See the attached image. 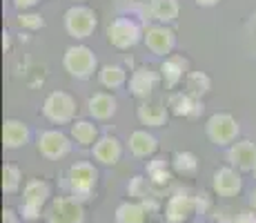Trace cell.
Returning a JSON list of instances; mask_svg holds the SVG:
<instances>
[{"label": "cell", "mask_w": 256, "mask_h": 223, "mask_svg": "<svg viewBox=\"0 0 256 223\" xmlns=\"http://www.w3.org/2000/svg\"><path fill=\"white\" fill-rule=\"evenodd\" d=\"M252 174H254V178H256V167H254V172H252Z\"/></svg>", "instance_id": "42"}, {"label": "cell", "mask_w": 256, "mask_h": 223, "mask_svg": "<svg viewBox=\"0 0 256 223\" xmlns=\"http://www.w3.org/2000/svg\"><path fill=\"white\" fill-rule=\"evenodd\" d=\"M196 203H198V212H200V214H205V212L210 210V196L208 194H198V196H196Z\"/></svg>", "instance_id": "36"}, {"label": "cell", "mask_w": 256, "mask_h": 223, "mask_svg": "<svg viewBox=\"0 0 256 223\" xmlns=\"http://www.w3.org/2000/svg\"><path fill=\"white\" fill-rule=\"evenodd\" d=\"M98 83H100L105 89H120L127 85V81H130V74H127V69L122 65H116V63H107V65H100L96 74Z\"/></svg>", "instance_id": "25"}, {"label": "cell", "mask_w": 256, "mask_h": 223, "mask_svg": "<svg viewBox=\"0 0 256 223\" xmlns=\"http://www.w3.org/2000/svg\"><path fill=\"white\" fill-rule=\"evenodd\" d=\"M147 178H142V176H132V181H130V185H127V194L130 196H134V199H138L142 201L147 196Z\"/></svg>", "instance_id": "31"}, {"label": "cell", "mask_w": 256, "mask_h": 223, "mask_svg": "<svg viewBox=\"0 0 256 223\" xmlns=\"http://www.w3.org/2000/svg\"><path fill=\"white\" fill-rule=\"evenodd\" d=\"M62 67L76 81H90L94 74H98V56L94 54V49L85 43H76L72 47L65 49L62 54Z\"/></svg>", "instance_id": "1"}, {"label": "cell", "mask_w": 256, "mask_h": 223, "mask_svg": "<svg viewBox=\"0 0 256 223\" xmlns=\"http://www.w3.org/2000/svg\"><path fill=\"white\" fill-rule=\"evenodd\" d=\"M243 172H238L232 165H223L212 174V190L216 196H223V199H232L238 196L243 192Z\"/></svg>", "instance_id": "13"}, {"label": "cell", "mask_w": 256, "mask_h": 223, "mask_svg": "<svg viewBox=\"0 0 256 223\" xmlns=\"http://www.w3.org/2000/svg\"><path fill=\"white\" fill-rule=\"evenodd\" d=\"M70 136L78 147H94V143L100 138V132H98L96 121H90V118H76V121L70 125Z\"/></svg>", "instance_id": "22"}, {"label": "cell", "mask_w": 256, "mask_h": 223, "mask_svg": "<svg viewBox=\"0 0 256 223\" xmlns=\"http://www.w3.org/2000/svg\"><path fill=\"white\" fill-rule=\"evenodd\" d=\"M47 223H85V205L76 196H56L45 212Z\"/></svg>", "instance_id": "10"}, {"label": "cell", "mask_w": 256, "mask_h": 223, "mask_svg": "<svg viewBox=\"0 0 256 223\" xmlns=\"http://www.w3.org/2000/svg\"><path fill=\"white\" fill-rule=\"evenodd\" d=\"M22 185V170L16 163H4L2 165V192L4 194H16Z\"/></svg>", "instance_id": "29"}, {"label": "cell", "mask_w": 256, "mask_h": 223, "mask_svg": "<svg viewBox=\"0 0 256 223\" xmlns=\"http://www.w3.org/2000/svg\"><path fill=\"white\" fill-rule=\"evenodd\" d=\"M72 136L62 130H42L36 138V150L38 154L47 161H60L72 152Z\"/></svg>", "instance_id": "9"}, {"label": "cell", "mask_w": 256, "mask_h": 223, "mask_svg": "<svg viewBox=\"0 0 256 223\" xmlns=\"http://www.w3.org/2000/svg\"><path fill=\"white\" fill-rule=\"evenodd\" d=\"M205 136L212 145L216 147H230L238 141L240 136V123L236 121L234 114L230 112H216L205 121Z\"/></svg>", "instance_id": "5"}, {"label": "cell", "mask_w": 256, "mask_h": 223, "mask_svg": "<svg viewBox=\"0 0 256 223\" xmlns=\"http://www.w3.org/2000/svg\"><path fill=\"white\" fill-rule=\"evenodd\" d=\"M62 25H65L67 36L74 41H87L94 36L98 27V14L90 5H72L62 16Z\"/></svg>", "instance_id": "6"}, {"label": "cell", "mask_w": 256, "mask_h": 223, "mask_svg": "<svg viewBox=\"0 0 256 223\" xmlns=\"http://www.w3.org/2000/svg\"><path fill=\"white\" fill-rule=\"evenodd\" d=\"M27 223H38V221H27Z\"/></svg>", "instance_id": "43"}, {"label": "cell", "mask_w": 256, "mask_h": 223, "mask_svg": "<svg viewBox=\"0 0 256 223\" xmlns=\"http://www.w3.org/2000/svg\"><path fill=\"white\" fill-rule=\"evenodd\" d=\"M32 141V130L22 118H4L2 123V147L4 150H20Z\"/></svg>", "instance_id": "19"}, {"label": "cell", "mask_w": 256, "mask_h": 223, "mask_svg": "<svg viewBox=\"0 0 256 223\" xmlns=\"http://www.w3.org/2000/svg\"><path fill=\"white\" fill-rule=\"evenodd\" d=\"M12 5L18 12H27V9H36L40 5V0H12Z\"/></svg>", "instance_id": "33"}, {"label": "cell", "mask_w": 256, "mask_h": 223, "mask_svg": "<svg viewBox=\"0 0 256 223\" xmlns=\"http://www.w3.org/2000/svg\"><path fill=\"white\" fill-rule=\"evenodd\" d=\"M116 223H150L152 216L147 214L140 201H125L116 207Z\"/></svg>", "instance_id": "26"}, {"label": "cell", "mask_w": 256, "mask_h": 223, "mask_svg": "<svg viewBox=\"0 0 256 223\" xmlns=\"http://www.w3.org/2000/svg\"><path fill=\"white\" fill-rule=\"evenodd\" d=\"M16 23L20 29H24V32H38V29L45 27V16H42L40 12L27 9V12H18Z\"/></svg>", "instance_id": "30"}, {"label": "cell", "mask_w": 256, "mask_h": 223, "mask_svg": "<svg viewBox=\"0 0 256 223\" xmlns=\"http://www.w3.org/2000/svg\"><path fill=\"white\" fill-rule=\"evenodd\" d=\"M194 214H198L196 196L187 192H174L165 203V221L167 223H187Z\"/></svg>", "instance_id": "12"}, {"label": "cell", "mask_w": 256, "mask_h": 223, "mask_svg": "<svg viewBox=\"0 0 256 223\" xmlns=\"http://www.w3.org/2000/svg\"><path fill=\"white\" fill-rule=\"evenodd\" d=\"M134 3H147V0H134Z\"/></svg>", "instance_id": "41"}, {"label": "cell", "mask_w": 256, "mask_h": 223, "mask_svg": "<svg viewBox=\"0 0 256 223\" xmlns=\"http://www.w3.org/2000/svg\"><path fill=\"white\" fill-rule=\"evenodd\" d=\"M127 147H130L132 156H136V158H154V154L158 152V138H156L150 130L140 127V130L130 134Z\"/></svg>", "instance_id": "21"}, {"label": "cell", "mask_w": 256, "mask_h": 223, "mask_svg": "<svg viewBox=\"0 0 256 223\" xmlns=\"http://www.w3.org/2000/svg\"><path fill=\"white\" fill-rule=\"evenodd\" d=\"M250 207H252V210L256 212V187L252 192H250Z\"/></svg>", "instance_id": "39"}, {"label": "cell", "mask_w": 256, "mask_h": 223, "mask_svg": "<svg viewBox=\"0 0 256 223\" xmlns=\"http://www.w3.org/2000/svg\"><path fill=\"white\" fill-rule=\"evenodd\" d=\"M52 203V185L45 178H29L22 187L20 216L24 221H38L42 216V207Z\"/></svg>", "instance_id": "4"}, {"label": "cell", "mask_w": 256, "mask_h": 223, "mask_svg": "<svg viewBox=\"0 0 256 223\" xmlns=\"http://www.w3.org/2000/svg\"><path fill=\"white\" fill-rule=\"evenodd\" d=\"M12 34L9 32H2V47H4V52H9V47H12Z\"/></svg>", "instance_id": "38"}, {"label": "cell", "mask_w": 256, "mask_h": 223, "mask_svg": "<svg viewBox=\"0 0 256 223\" xmlns=\"http://www.w3.org/2000/svg\"><path fill=\"white\" fill-rule=\"evenodd\" d=\"M228 163L238 172H254L256 167V143L250 138H238L228 147Z\"/></svg>", "instance_id": "18"}, {"label": "cell", "mask_w": 256, "mask_h": 223, "mask_svg": "<svg viewBox=\"0 0 256 223\" xmlns=\"http://www.w3.org/2000/svg\"><path fill=\"white\" fill-rule=\"evenodd\" d=\"M2 223H20V210L4 207L2 210Z\"/></svg>", "instance_id": "32"}, {"label": "cell", "mask_w": 256, "mask_h": 223, "mask_svg": "<svg viewBox=\"0 0 256 223\" xmlns=\"http://www.w3.org/2000/svg\"><path fill=\"white\" fill-rule=\"evenodd\" d=\"M167 110L176 118H196L203 112V101L194 98L190 92H185V89H174V92L167 96Z\"/></svg>", "instance_id": "17"}, {"label": "cell", "mask_w": 256, "mask_h": 223, "mask_svg": "<svg viewBox=\"0 0 256 223\" xmlns=\"http://www.w3.org/2000/svg\"><path fill=\"white\" fill-rule=\"evenodd\" d=\"M147 14L154 23L174 25L180 14L178 0H147Z\"/></svg>", "instance_id": "23"}, {"label": "cell", "mask_w": 256, "mask_h": 223, "mask_svg": "<svg viewBox=\"0 0 256 223\" xmlns=\"http://www.w3.org/2000/svg\"><path fill=\"white\" fill-rule=\"evenodd\" d=\"M67 185H70L72 196L78 201H85L94 194L98 185V167L90 161H76L67 170Z\"/></svg>", "instance_id": "7"}, {"label": "cell", "mask_w": 256, "mask_h": 223, "mask_svg": "<svg viewBox=\"0 0 256 223\" xmlns=\"http://www.w3.org/2000/svg\"><path fill=\"white\" fill-rule=\"evenodd\" d=\"M140 203L145 205V210H147V214H150V216H156V214H158V201H154L152 196H145V199H142Z\"/></svg>", "instance_id": "35"}, {"label": "cell", "mask_w": 256, "mask_h": 223, "mask_svg": "<svg viewBox=\"0 0 256 223\" xmlns=\"http://www.w3.org/2000/svg\"><path fill=\"white\" fill-rule=\"evenodd\" d=\"M118 112V101L112 92H94L87 98V114L92 121H110Z\"/></svg>", "instance_id": "20"}, {"label": "cell", "mask_w": 256, "mask_h": 223, "mask_svg": "<svg viewBox=\"0 0 256 223\" xmlns=\"http://www.w3.org/2000/svg\"><path fill=\"white\" fill-rule=\"evenodd\" d=\"M122 152H125V145H122V141L118 136H112V134H105V136H100L96 143H94L92 147V156L96 163H100V165H118L122 158Z\"/></svg>", "instance_id": "16"}, {"label": "cell", "mask_w": 256, "mask_h": 223, "mask_svg": "<svg viewBox=\"0 0 256 223\" xmlns=\"http://www.w3.org/2000/svg\"><path fill=\"white\" fill-rule=\"evenodd\" d=\"M232 223H256V212L254 210H243L234 216Z\"/></svg>", "instance_id": "34"}, {"label": "cell", "mask_w": 256, "mask_h": 223, "mask_svg": "<svg viewBox=\"0 0 256 223\" xmlns=\"http://www.w3.org/2000/svg\"><path fill=\"white\" fill-rule=\"evenodd\" d=\"M74 5H87V0H72Z\"/></svg>", "instance_id": "40"}, {"label": "cell", "mask_w": 256, "mask_h": 223, "mask_svg": "<svg viewBox=\"0 0 256 223\" xmlns=\"http://www.w3.org/2000/svg\"><path fill=\"white\" fill-rule=\"evenodd\" d=\"M172 170L176 174H183V176H194L198 172V156L190 150H183V152H176L172 156Z\"/></svg>", "instance_id": "28"}, {"label": "cell", "mask_w": 256, "mask_h": 223, "mask_svg": "<svg viewBox=\"0 0 256 223\" xmlns=\"http://www.w3.org/2000/svg\"><path fill=\"white\" fill-rule=\"evenodd\" d=\"M220 0H194L196 7H216Z\"/></svg>", "instance_id": "37"}, {"label": "cell", "mask_w": 256, "mask_h": 223, "mask_svg": "<svg viewBox=\"0 0 256 223\" xmlns=\"http://www.w3.org/2000/svg\"><path fill=\"white\" fill-rule=\"evenodd\" d=\"M40 112L52 125H72L78 114V101L65 89H54L45 96Z\"/></svg>", "instance_id": "2"}, {"label": "cell", "mask_w": 256, "mask_h": 223, "mask_svg": "<svg viewBox=\"0 0 256 223\" xmlns=\"http://www.w3.org/2000/svg\"><path fill=\"white\" fill-rule=\"evenodd\" d=\"M147 181H150L152 187L160 190V187L170 185L172 183V176H174V170H172V161H165V158L156 156L152 161H147Z\"/></svg>", "instance_id": "24"}, {"label": "cell", "mask_w": 256, "mask_h": 223, "mask_svg": "<svg viewBox=\"0 0 256 223\" xmlns=\"http://www.w3.org/2000/svg\"><path fill=\"white\" fill-rule=\"evenodd\" d=\"M163 83L160 78V72L152 67H136L134 72L130 74V81H127V89L134 98L138 101H147V98L154 96V92L158 89V85Z\"/></svg>", "instance_id": "11"}, {"label": "cell", "mask_w": 256, "mask_h": 223, "mask_svg": "<svg viewBox=\"0 0 256 223\" xmlns=\"http://www.w3.org/2000/svg\"><path fill=\"white\" fill-rule=\"evenodd\" d=\"M136 121L145 130H158V127H165L170 121V110L160 101L147 98V101H140L136 107Z\"/></svg>", "instance_id": "15"}, {"label": "cell", "mask_w": 256, "mask_h": 223, "mask_svg": "<svg viewBox=\"0 0 256 223\" xmlns=\"http://www.w3.org/2000/svg\"><path fill=\"white\" fill-rule=\"evenodd\" d=\"M176 32L172 29V25H160V23H152L145 27V36H142V45L150 49L154 56H170L176 49Z\"/></svg>", "instance_id": "8"}, {"label": "cell", "mask_w": 256, "mask_h": 223, "mask_svg": "<svg viewBox=\"0 0 256 223\" xmlns=\"http://www.w3.org/2000/svg\"><path fill=\"white\" fill-rule=\"evenodd\" d=\"M158 72H160V78H163V85L174 92L176 87L185 83L187 74L192 69H190V61H187L183 54H170V56L163 58Z\"/></svg>", "instance_id": "14"}, {"label": "cell", "mask_w": 256, "mask_h": 223, "mask_svg": "<svg viewBox=\"0 0 256 223\" xmlns=\"http://www.w3.org/2000/svg\"><path fill=\"white\" fill-rule=\"evenodd\" d=\"M105 36H107V43H110L114 49L127 52V49H134L138 43H142L145 27L130 16H118L107 25Z\"/></svg>", "instance_id": "3"}, {"label": "cell", "mask_w": 256, "mask_h": 223, "mask_svg": "<svg viewBox=\"0 0 256 223\" xmlns=\"http://www.w3.org/2000/svg\"><path fill=\"white\" fill-rule=\"evenodd\" d=\"M183 87H185V92H190L194 98L203 101V98L212 92V78H210L208 72H194V69H192V72L187 74Z\"/></svg>", "instance_id": "27"}]
</instances>
